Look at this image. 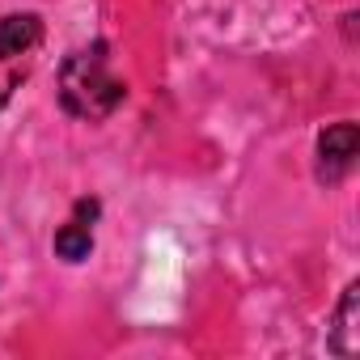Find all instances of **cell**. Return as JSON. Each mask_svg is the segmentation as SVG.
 <instances>
[{"instance_id": "obj_2", "label": "cell", "mask_w": 360, "mask_h": 360, "mask_svg": "<svg viewBox=\"0 0 360 360\" xmlns=\"http://www.w3.org/2000/svg\"><path fill=\"white\" fill-rule=\"evenodd\" d=\"M356 153H360V136H356V123H335L318 136V178L322 183H339V178L356 165Z\"/></svg>"}, {"instance_id": "obj_5", "label": "cell", "mask_w": 360, "mask_h": 360, "mask_svg": "<svg viewBox=\"0 0 360 360\" xmlns=\"http://www.w3.org/2000/svg\"><path fill=\"white\" fill-rule=\"evenodd\" d=\"M356 309H360V284H347V292H343V301L335 309V326H330V352H339V356H356L360 352Z\"/></svg>"}, {"instance_id": "obj_3", "label": "cell", "mask_w": 360, "mask_h": 360, "mask_svg": "<svg viewBox=\"0 0 360 360\" xmlns=\"http://www.w3.org/2000/svg\"><path fill=\"white\" fill-rule=\"evenodd\" d=\"M98 217V204L94 200H81L77 204V221H68L60 233H56V255L60 259H68V263H81V259H89V250H94V221Z\"/></svg>"}, {"instance_id": "obj_4", "label": "cell", "mask_w": 360, "mask_h": 360, "mask_svg": "<svg viewBox=\"0 0 360 360\" xmlns=\"http://www.w3.org/2000/svg\"><path fill=\"white\" fill-rule=\"evenodd\" d=\"M43 43L39 13H9L0 22V56H34Z\"/></svg>"}, {"instance_id": "obj_6", "label": "cell", "mask_w": 360, "mask_h": 360, "mask_svg": "<svg viewBox=\"0 0 360 360\" xmlns=\"http://www.w3.org/2000/svg\"><path fill=\"white\" fill-rule=\"evenodd\" d=\"M30 60H34V56H0V110L9 106L18 81L30 72Z\"/></svg>"}, {"instance_id": "obj_1", "label": "cell", "mask_w": 360, "mask_h": 360, "mask_svg": "<svg viewBox=\"0 0 360 360\" xmlns=\"http://www.w3.org/2000/svg\"><path fill=\"white\" fill-rule=\"evenodd\" d=\"M123 81L110 72V56H106V43H94V47H81L64 60L60 68V102L68 115L77 119H106L119 110L123 102Z\"/></svg>"}]
</instances>
